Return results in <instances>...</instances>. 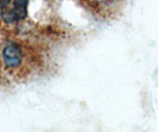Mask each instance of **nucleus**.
<instances>
[{"label": "nucleus", "instance_id": "obj_1", "mask_svg": "<svg viewBox=\"0 0 158 132\" xmlns=\"http://www.w3.org/2000/svg\"><path fill=\"white\" fill-rule=\"evenodd\" d=\"M1 58L4 61V65L8 68H15L23 61V51L18 44L10 43L2 48Z\"/></svg>", "mask_w": 158, "mask_h": 132}, {"label": "nucleus", "instance_id": "obj_2", "mask_svg": "<svg viewBox=\"0 0 158 132\" xmlns=\"http://www.w3.org/2000/svg\"><path fill=\"white\" fill-rule=\"evenodd\" d=\"M27 6H28V0H14L13 7H12V13L15 17L17 21L23 20L27 17Z\"/></svg>", "mask_w": 158, "mask_h": 132}, {"label": "nucleus", "instance_id": "obj_3", "mask_svg": "<svg viewBox=\"0 0 158 132\" xmlns=\"http://www.w3.org/2000/svg\"><path fill=\"white\" fill-rule=\"evenodd\" d=\"M11 1H12V0H0V10L7 7V5H8Z\"/></svg>", "mask_w": 158, "mask_h": 132}]
</instances>
